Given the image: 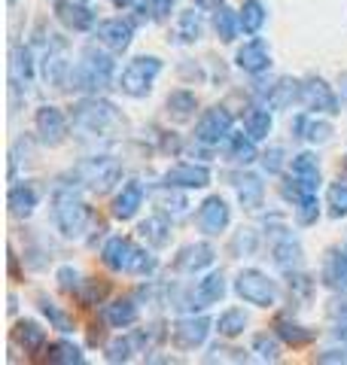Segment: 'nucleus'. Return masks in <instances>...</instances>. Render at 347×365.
Here are the masks:
<instances>
[{"mask_svg": "<svg viewBox=\"0 0 347 365\" xmlns=\"http://www.w3.org/2000/svg\"><path fill=\"white\" fill-rule=\"evenodd\" d=\"M9 277L19 280V256H16L13 247H9Z\"/></svg>", "mask_w": 347, "mask_h": 365, "instance_id": "052dcab7", "label": "nucleus"}, {"mask_svg": "<svg viewBox=\"0 0 347 365\" xmlns=\"http://www.w3.org/2000/svg\"><path fill=\"white\" fill-rule=\"evenodd\" d=\"M43 359L52 362V365H83L86 362V353H83V347H79L76 341L58 338V341H49V344H46Z\"/></svg>", "mask_w": 347, "mask_h": 365, "instance_id": "72a5a7b5", "label": "nucleus"}, {"mask_svg": "<svg viewBox=\"0 0 347 365\" xmlns=\"http://www.w3.org/2000/svg\"><path fill=\"white\" fill-rule=\"evenodd\" d=\"M213 34L219 43H235V37L241 34V21H238V13L228 6H219L213 13Z\"/></svg>", "mask_w": 347, "mask_h": 365, "instance_id": "c03bdc74", "label": "nucleus"}, {"mask_svg": "<svg viewBox=\"0 0 347 365\" xmlns=\"http://www.w3.org/2000/svg\"><path fill=\"white\" fill-rule=\"evenodd\" d=\"M281 350H283V341L274 332H259L250 341V353H256V359L262 362H277L281 359Z\"/></svg>", "mask_w": 347, "mask_h": 365, "instance_id": "a18cd8bd", "label": "nucleus"}, {"mask_svg": "<svg viewBox=\"0 0 347 365\" xmlns=\"http://www.w3.org/2000/svg\"><path fill=\"white\" fill-rule=\"evenodd\" d=\"M137 235L146 241V247H153V250H165L171 244V220L165 213H153V216H146V220L137 225Z\"/></svg>", "mask_w": 347, "mask_h": 365, "instance_id": "2f4dec72", "label": "nucleus"}, {"mask_svg": "<svg viewBox=\"0 0 347 365\" xmlns=\"http://www.w3.org/2000/svg\"><path fill=\"white\" fill-rule=\"evenodd\" d=\"M195 292V311H204V307H213L226 299L228 292V283H226V274L223 271H207L204 277L192 287Z\"/></svg>", "mask_w": 347, "mask_h": 365, "instance_id": "c85d7f7f", "label": "nucleus"}, {"mask_svg": "<svg viewBox=\"0 0 347 365\" xmlns=\"http://www.w3.org/2000/svg\"><path fill=\"white\" fill-rule=\"evenodd\" d=\"M13 341L25 356H43L46 344H49V341H46V329L37 323V319H19L16 329H13Z\"/></svg>", "mask_w": 347, "mask_h": 365, "instance_id": "c756f323", "label": "nucleus"}, {"mask_svg": "<svg viewBox=\"0 0 347 365\" xmlns=\"http://www.w3.org/2000/svg\"><path fill=\"white\" fill-rule=\"evenodd\" d=\"M6 207H9V216L13 220H31L34 210L40 207V192L34 182L21 180V182H13L6 192Z\"/></svg>", "mask_w": 347, "mask_h": 365, "instance_id": "a878e982", "label": "nucleus"}, {"mask_svg": "<svg viewBox=\"0 0 347 365\" xmlns=\"http://www.w3.org/2000/svg\"><path fill=\"white\" fill-rule=\"evenodd\" d=\"M344 174H347V155H344Z\"/></svg>", "mask_w": 347, "mask_h": 365, "instance_id": "0e129e2a", "label": "nucleus"}, {"mask_svg": "<svg viewBox=\"0 0 347 365\" xmlns=\"http://www.w3.org/2000/svg\"><path fill=\"white\" fill-rule=\"evenodd\" d=\"M289 131H293L296 140H305L311 146H320L332 140V122L323 119L320 113H298V116L293 119V125H289Z\"/></svg>", "mask_w": 347, "mask_h": 365, "instance_id": "5701e85b", "label": "nucleus"}, {"mask_svg": "<svg viewBox=\"0 0 347 365\" xmlns=\"http://www.w3.org/2000/svg\"><path fill=\"white\" fill-rule=\"evenodd\" d=\"M338 86H341V101H344V104H347V73L338 79Z\"/></svg>", "mask_w": 347, "mask_h": 365, "instance_id": "e2e57ef3", "label": "nucleus"}, {"mask_svg": "<svg viewBox=\"0 0 347 365\" xmlns=\"http://www.w3.org/2000/svg\"><path fill=\"white\" fill-rule=\"evenodd\" d=\"M134 256H137V244L131 241L129 235H110L107 241H104V247H101L104 268L113 271V274H131Z\"/></svg>", "mask_w": 347, "mask_h": 365, "instance_id": "2eb2a0df", "label": "nucleus"}, {"mask_svg": "<svg viewBox=\"0 0 347 365\" xmlns=\"http://www.w3.org/2000/svg\"><path fill=\"white\" fill-rule=\"evenodd\" d=\"M314 359H317V362H347V344H344V347H329V350H320Z\"/></svg>", "mask_w": 347, "mask_h": 365, "instance_id": "13d9d810", "label": "nucleus"}, {"mask_svg": "<svg viewBox=\"0 0 347 365\" xmlns=\"http://www.w3.org/2000/svg\"><path fill=\"white\" fill-rule=\"evenodd\" d=\"M259 244H262V237H259L256 228H253V225H241L238 232L228 237V253L235 259H250V256L259 253Z\"/></svg>", "mask_w": 347, "mask_h": 365, "instance_id": "a19ab883", "label": "nucleus"}, {"mask_svg": "<svg viewBox=\"0 0 347 365\" xmlns=\"http://www.w3.org/2000/svg\"><path fill=\"white\" fill-rule=\"evenodd\" d=\"M344 250H347V247H344Z\"/></svg>", "mask_w": 347, "mask_h": 365, "instance_id": "774afa93", "label": "nucleus"}, {"mask_svg": "<svg viewBox=\"0 0 347 365\" xmlns=\"http://www.w3.org/2000/svg\"><path fill=\"white\" fill-rule=\"evenodd\" d=\"M211 168L198 165V162H177L171 165L165 174H161V186H171V189H180V192H189V189H207L211 186Z\"/></svg>", "mask_w": 347, "mask_h": 365, "instance_id": "ddd939ff", "label": "nucleus"}, {"mask_svg": "<svg viewBox=\"0 0 347 365\" xmlns=\"http://www.w3.org/2000/svg\"><path fill=\"white\" fill-rule=\"evenodd\" d=\"M131 338H134V344H137V350H141V353H153L159 344L171 341V326H165V323H146L141 329H134Z\"/></svg>", "mask_w": 347, "mask_h": 365, "instance_id": "79ce46f5", "label": "nucleus"}, {"mask_svg": "<svg viewBox=\"0 0 347 365\" xmlns=\"http://www.w3.org/2000/svg\"><path fill=\"white\" fill-rule=\"evenodd\" d=\"M274 128V110L268 104H253L244 113V131L253 137V140H268V134Z\"/></svg>", "mask_w": 347, "mask_h": 365, "instance_id": "c9c22d12", "label": "nucleus"}, {"mask_svg": "<svg viewBox=\"0 0 347 365\" xmlns=\"http://www.w3.org/2000/svg\"><path fill=\"white\" fill-rule=\"evenodd\" d=\"M195 225L204 237H219L231 225V207L223 195H207L195 210Z\"/></svg>", "mask_w": 347, "mask_h": 365, "instance_id": "f8f14e48", "label": "nucleus"}, {"mask_svg": "<svg viewBox=\"0 0 347 365\" xmlns=\"http://www.w3.org/2000/svg\"><path fill=\"white\" fill-rule=\"evenodd\" d=\"M95 40L104 49H110L113 55L129 52L131 40H134V21L131 19H104L95 28Z\"/></svg>", "mask_w": 347, "mask_h": 365, "instance_id": "f3484780", "label": "nucleus"}, {"mask_svg": "<svg viewBox=\"0 0 347 365\" xmlns=\"http://www.w3.org/2000/svg\"><path fill=\"white\" fill-rule=\"evenodd\" d=\"M238 21H241V34L256 37V34L265 28V21H268V9H265L262 0H244L238 9Z\"/></svg>", "mask_w": 347, "mask_h": 365, "instance_id": "58836bf2", "label": "nucleus"}, {"mask_svg": "<svg viewBox=\"0 0 347 365\" xmlns=\"http://www.w3.org/2000/svg\"><path fill=\"white\" fill-rule=\"evenodd\" d=\"M34 131L43 146H61L71 134V113H64L55 104H43L34 113Z\"/></svg>", "mask_w": 347, "mask_h": 365, "instance_id": "9d476101", "label": "nucleus"}, {"mask_svg": "<svg viewBox=\"0 0 347 365\" xmlns=\"http://www.w3.org/2000/svg\"><path fill=\"white\" fill-rule=\"evenodd\" d=\"M235 67H238V71H244L247 76H262L271 67V49H268V43H265L259 34H256V37H250L244 46H238Z\"/></svg>", "mask_w": 347, "mask_h": 365, "instance_id": "aec40b11", "label": "nucleus"}, {"mask_svg": "<svg viewBox=\"0 0 347 365\" xmlns=\"http://www.w3.org/2000/svg\"><path fill=\"white\" fill-rule=\"evenodd\" d=\"M329 319H332V332L344 338L347 335V299H335L329 304Z\"/></svg>", "mask_w": 347, "mask_h": 365, "instance_id": "5fc2aeb1", "label": "nucleus"}, {"mask_svg": "<svg viewBox=\"0 0 347 365\" xmlns=\"http://www.w3.org/2000/svg\"><path fill=\"white\" fill-rule=\"evenodd\" d=\"M320 287L335 295H347V250H326L320 265Z\"/></svg>", "mask_w": 347, "mask_h": 365, "instance_id": "4be33fe9", "label": "nucleus"}, {"mask_svg": "<svg viewBox=\"0 0 347 365\" xmlns=\"http://www.w3.org/2000/svg\"><path fill=\"white\" fill-rule=\"evenodd\" d=\"M52 13L58 19V25L71 34H95L98 28V13L86 0H55Z\"/></svg>", "mask_w": 347, "mask_h": 365, "instance_id": "9b49d317", "label": "nucleus"}, {"mask_svg": "<svg viewBox=\"0 0 347 365\" xmlns=\"http://www.w3.org/2000/svg\"><path fill=\"white\" fill-rule=\"evenodd\" d=\"M74 299L79 307H98L110 299V283L107 280H95V277H83L79 289L74 292Z\"/></svg>", "mask_w": 347, "mask_h": 365, "instance_id": "37998d69", "label": "nucleus"}, {"mask_svg": "<svg viewBox=\"0 0 347 365\" xmlns=\"http://www.w3.org/2000/svg\"><path fill=\"white\" fill-rule=\"evenodd\" d=\"M195 6H198L201 13H216L219 6H226V0H195Z\"/></svg>", "mask_w": 347, "mask_h": 365, "instance_id": "bf43d9fd", "label": "nucleus"}, {"mask_svg": "<svg viewBox=\"0 0 347 365\" xmlns=\"http://www.w3.org/2000/svg\"><path fill=\"white\" fill-rule=\"evenodd\" d=\"M286 289H289V302L298 304V307H305L311 299H314V292H317V280L311 277L308 271H289L286 274Z\"/></svg>", "mask_w": 347, "mask_h": 365, "instance_id": "ea45409f", "label": "nucleus"}, {"mask_svg": "<svg viewBox=\"0 0 347 365\" xmlns=\"http://www.w3.org/2000/svg\"><path fill=\"white\" fill-rule=\"evenodd\" d=\"M235 182V195H238V204L244 207L247 213H259L265 207V182L259 174H247V170H241V174L231 177Z\"/></svg>", "mask_w": 347, "mask_h": 365, "instance_id": "bb28decb", "label": "nucleus"}, {"mask_svg": "<svg viewBox=\"0 0 347 365\" xmlns=\"http://www.w3.org/2000/svg\"><path fill=\"white\" fill-rule=\"evenodd\" d=\"M259 165L265 170V177H283V170L289 168V158L283 146H268L265 153H259Z\"/></svg>", "mask_w": 347, "mask_h": 365, "instance_id": "09e8293b", "label": "nucleus"}, {"mask_svg": "<svg viewBox=\"0 0 347 365\" xmlns=\"http://www.w3.org/2000/svg\"><path fill=\"white\" fill-rule=\"evenodd\" d=\"M320 198L317 195H305L298 204H293V220L296 225H302V228H311V225H317L320 220Z\"/></svg>", "mask_w": 347, "mask_h": 365, "instance_id": "8fccbe9b", "label": "nucleus"}, {"mask_svg": "<svg viewBox=\"0 0 347 365\" xmlns=\"http://www.w3.org/2000/svg\"><path fill=\"white\" fill-rule=\"evenodd\" d=\"M134 353H141V350H137V344H134L131 335H116L113 341H107V344H104V359L113 362V365L131 362Z\"/></svg>", "mask_w": 347, "mask_h": 365, "instance_id": "49530a36", "label": "nucleus"}, {"mask_svg": "<svg viewBox=\"0 0 347 365\" xmlns=\"http://www.w3.org/2000/svg\"><path fill=\"white\" fill-rule=\"evenodd\" d=\"M341 341H344V344H347V335H344V338H341Z\"/></svg>", "mask_w": 347, "mask_h": 365, "instance_id": "69168bd1", "label": "nucleus"}, {"mask_svg": "<svg viewBox=\"0 0 347 365\" xmlns=\"http://www.w3.org/2000/svg\"><path fill=\"white\" fill-rule=\"evenodd\" d=\"M235 131V116H231V110L223 107V104H213L201 110L198 122H195V143L198 146H207V150H216V146L226 143V137Z\"/></svg>", "mask_w": 347, "mask_h": 365, "instance_id": "0eeeda50", "label": "nucleus"}, {"mask_svg": "<svg viewBox=\"0 0 347 365\" xmlns=\"http://www.w3.org/2000/svg\"><path fill=\"white\" fill-rule=\"evenodd\" d=\"M289 174L298 182L302 195H317L320 186H323V170H320V158L317 153L311 150H302L289 158Z\"/></svg>", "mask_w": 347, "mask_h": 365, "instance_id": "a211bd4d", "label": "nucleus"}, {"mask_svg": "<svg viewBox=\"0 0 347 365\" xmlns=\"http://www.w3.org/2000/svg\"><path fill=\"white\" fill-rule=\"evenodd\" d=\"M211 332H213V319L204 317V314L189 311L186 317H180V319H174L171 323V344L177 350H183V353L198 350V347L207 344Z\"/></svg>", "mask_w": 347, "mask_h": 365, "instance_id": "6e6552de", "label": "nucleus"}, {"mask_svg": "<svg viewBox=\"0 0 347 365\" xmlns=\"http://www.w3.org/2000/svg\"><path fill=\"white\" fill-rule=\"evenodd\" d=\"M180 189H171V186H161V195L156 198V204H159V213H174V216H180V213H186V207H189V201H186V195H177Z\"/></svg>", "mask_w": 347, "mask_h": 365, "instance_id": "3c124183", "label": "nucleus"}, {"mask_svg": "<svg viewBox=\"0 0 347 365\" xmlns=\"http://www.w3.org/2000/svg\"><path fill=\"white\" fill-rule=\"evenodd\" d=\"M213 262H216L213 244H207V241H192V244H186V247L177 250V256H174L171 268H174V274H189V277H195V274H201V271L211 268Z\"/></svg>", "mask_w": 347, "mask_h": 365, "instance_id": "4468645a", "label": "nucleus"}, {"mask_svg": "<svg viewBox=\"0 0 347 365\" xmlns=\"http://www.w3.org/2000/svg\"><path fill=\"white\" fill-rule=\"evenodd\" d=\"M71 128L76 134L98 140V137H110L116 131L125 128V116L113 101L101 98V95H83L71 107Z\"/></svg>", "mask_w": 347, "mask_h": 365, "instance_id": "7ed1b4c3", "label": "nucleus"}, {"mask_svg": "<svg viewBox=\"0 0 347 365\" xmlns=\"http://www.w3.org/2000/svg\"><path fill=\"white\" fill-rule=\"evenodd\" d=\"M271 262L277 268H281L283 274L289 271H298L305 265V250H302V241L286 232V228H277L274 237H271Z\"/></svg>", "mask_w": 347, "mask_h": 365, "instance_id": "dca6fc26", "label": "nucleus"}, {"mask_svg": "<svg viewBox=\"0 0 347 365\" xmlns=\"http://www.w3.org/2000/svg\"><path fill=\"white\" fill-rule=\"evenodd\" d=\"M79 192L83 189L71 186V182H58L52 192V225L67 241H83L89 228L95 225V213Z\"/></svg>", "mask_w": 347, "mask_h": 365, "instance_id": "f257e3e1", "label": "nucleus"}, {"mask_svg": "<svg viewBox=\"0 0 347 365\" xmlns=\"http://www.w3.org/2000/svg\"><path fill=\"white\" fill-rule=\"evenodd\" d=\"M204 37V19H201V9L192 6V9H183L177 16V31H174V40L183 43V46H195Z\"/></svg>", "mask_w": 347, "mask_h": 365, "instance_id": "e433bc0d", "label": "nucleus"}, {"mask_svg": "<svg viewBox=\"0 0 347 365\" xmlns=\"http://www.w3.org/2000/svg\"><path fill=\"white\" fill-rule=\"evenodd\" d=\"M37 311H40L46 319H49V326H52V329H58V332H61V335H71L74 329H76V323H74V314H67L64 307L58 304L55 299H49V295H46V292H40V295H37Z\"/></svg>", "mask_w": 347, "mask_h": 365, "instance_id": "4c0bfd02", "label": "nucleus"}, {"mask_svg": "<svg viewBox=\"0 0 347 365\" xmlns=\"http://www.w3.org/2000/svg\"><path fill=\"white\" fill-rule=\"evenodd\" d=\"M141 319V302L134 295H119L104 304V323L110 329H131Z\"/></svg>", "mask_w": 347, "mask_h": 365, "instance_id": "cd10ccee", "label": "nucleus"}, {"mask_svg": "<svg viewBox=\"0 0 347 365\" xmlns=\"http://www.w3.org/2000/svg\"><path fill=\"white\" fill-rule=\"evenodd\" d=\"M9 4H16V0H9Z\"/></svg>", "mask_w": 347, "mask_h": 365, "instance_id": "338daca9", "label": "nucleus"}, {"mask_svg": "<svg viewBox=\"0 0 347 365\" xmlns=\"http://www.w3.org/2000/svg\"><path fill=\"white\" fill-rule=\"evenodd\" d=\"M231 289L244 304L262 307V311H271V307L281 304V287L262 268H241L231 280Z\"/></svg>", "mask_w": 347, "mask_h": 365, "instance_id": "39448f33", "label": "nucleus"}, {"mask_svg": "<svg viewBox=\"0 0 347 365\" xmlns=\"http://www.w3.org/2000/svg\"><path fill=\"white\" fill-rule=\"evenodd\" d=\"M250 356L244 350H238V347H219L213 344L211 350H207V362H247Z\"/></svg>", "mask_w": 347, "mask_h": 365, "instance_id": "6e6d98bb", "label": "nucleus"}, {"mask_svg": "<svg viewBox=\"0 0 347 365\" xmlns=\"http://www.w3.org/2000/svg\"><path fill=\"white\" fill-rule=\"evenodd\" d=\"M34 79H37V58H34V49L28 43H13V52H9V83L16 88H28Z\"/></svg>", "mask_w": 347, "mask_h": 365, "instance_id": "b1692460", "label": "nucleus"}, {"mask_svg": "<svg viewBox=\"0 0 347 365\" xmlns=\"http://www.w3.org/2000/svg\"><path fill=\"white\" fill-rule=\"evenodd\" d=\"M119 71H116L113 52L98 49V46H86L79 52V61L71 64V76H67V88L76 95H101L104 88L116 86Z\"/></svg>", "mask_w": 347, "mask_h": 365, "instance_id": "f03ea898", "label": "nucleus"}, {"mask_svg": "<svg viewBox=\"0 0 347 365\" xmlns=\"http://www.w3.org/2000/svg\"><path fill=\"white\" fill-rule=\"evenodd\" d=\"M67 180H74L71 186L91 192V195H107L116 182L122 180V165L113 155H91V158H83L67 174Z\"/></svg>", "mask_w": 347, "mask_h": 365, "instance_id": "20e7f679", "label": "nucleus"}, {"mask_svg": "<svg viewBox=\"0 0 347 365\" xmlns=\"http://www.w3.org/2000/svg\"><path fill=\"white\" fill-rule=\"evenodd\" d=\"M256 98L271 110H289L293 104H302V79L277 76L268 88H256Z\"/></svg>", "mask_w": 347, "mask_h": 365, "instance_id": "6ab92c4d", "label": "nucleus"}, {"mask_svg": "<svg viewBox=\"0 0 347 365\" xmlns=\"http://www.w3.org/2000/svg\"><path fill=\"white\" fill-rule=\"evenodd\" d=\"M223 153L228 162H235L241 168H247L253 162H259V150H256V140L247 134V131H231L223 143Z\"/></svg>", "mask_w": 347, "mask_h": 365, "instance_id": "7c9ffc66", "label": "nucleus"}, {"mask_svg": "<svg viewBox=\"0 0 347 365\" xmlns=\"http://www.w3.org/2000/svg\"><path fill=\"white\" fill-rule=\"evenodd\" d=\"M161 268L159 256L153 253V247H137V256H134V265H131V277H153V274Z\"/></svg>", "mask_w": 347, "mask_h": 365, "instance_id": "603ef678", "label": "nucleus"}, {"mask_svg": "<svg viewBox=\"0 0 347 365\" xmlns=\"http://www.w3.org/2000/svg\"><path fill=\"white\" fill-rule=\"evenodd\" d=\"M165 110L174 122H189L195 116V110H198V95L192 88H174L165 98Z\"/></svg>", "mask_w": 347, "mask_h": 365, "instance_id": "f704fd0d", "label": "nucleus"}, {"mask_svg": "<svg viewBox=\"0 0 347 365\" xmlns=\"http://www.w3.org/2000/svg\"><path fill=\"white\" fill-rule=\"evenodd\" d=\"M146 6L153 13V21H165L174 13V0H146Z\"/></svg>", "mask_w": 347, "mask_h": 365, "instance_id": "4d7b16f0", "label": "nucleus"}, {"mask_svg": "<svg viewBox=\"0 0 347 365\" xmlns=\"http://www.w3.org/2000/svg\"><path fill=\"white\" fill-rule=\"evenodd\" d=\"M55 280H58V287H61V292L74 295L79 289V283H83V274H79L76 265H61L55 271Z\"/></svg>", "mask_w": 347, "mask_h": 365, "instance_id": "864d4df0", "label": "nucleus"}, {"mask_svg": "<svg viewBox=\"0 0 347 365\" xmlns=\"http://www.w3.org/2000/svg\"><path fill=\"white\" fill-rule=\"evenodd\" d=\"M271 332L283 341L286 347H308V344H314L317 341V329H311L305 323H298L296 317H289V314H277L271 319Z\"/></svg>", "mask_w": 347, "mask_h": 365, "instance_id": "393cba45", "label": "nucleus"}, {"mask_svg": "<svg viewBox=\"0 0 347 365\" xmlns=\"http://www.w3.org/2000/svg\"><path fill=\"white\" fill-rule=\"evenodd\" d=\"M326 213L332 220H347V180H335L326 189Z\"/></svg>", "mask_w": 347, "mask_h": 365, "instance_id": "de8ad7c7", "label": "nucleus"}, {"mask_svg": "<svg viewBox=\"0 0 347 365\" xmlns=\"http://www.w3.org/2000/svg\"><path fill=\"white\" fill-rule=\"evenodd\" d=\"M110 4H113L116 9H131L134 4H141V0H110Z\"/></svg>", "mask_w": 347, "mask_h": 365, "instance_id": "680f3d73", "label": "nucleus"}, {"mask_svg": "<svg viewBox=\"0 0 347 365\" xmlns=\"http://www.w3.org/2000/svg\"><path fill=\"white\" fill-rule=\"evenodd\" d=\"M144 201H146V189H144V182H141V180H129V182H122V189L116 192L113 201H110V213H113V220H119V222L134 220V216L141 213Z\"/></svg>", "mask_w": 347, "mask_h": 365, "instance_id": "412c9836", "label": "nucleus"}, {"mask_svg": "<svg viewBox=\"0 0 347 365\" xmlns=\"http://www.w3.org/2000/svg\"><path fill=\"white\" fill-rule=\"evenodd\" d=\"M302 107L311 113H320V116H338L344 101L335 91V86H329L323 76L311 73L302 79Z\"/></svg>", "mask_w": 347, "mask_h": 365, "instance_id": "1a4fd4ad", "label": "nucleus"}, {"mask_svg": "<svg viewBox=\"0 0 347 365\" xmlns=\"http://www.w3.org/2000/svg\"><path fill=\"white\" fill-rule=\"evenodd\" d=\"M161 71H165V61H161L159 55H137V58H131L119 71L116 88H119L122 95L141 101V98H146L149 91H153V86H156V79L161 76Z\"/></svg>", "mask_w": 347, "mask_h": 365, "instance_id": "423d86ee", "label": "nucleus"}, {"mask_svg": "<svg viewBox=\"0 0 347 365\" xmlns=\"http://www.w3.org/2000/svg\"><path fill=\"white\" fill-rule=\"evenodd\" d=\"M247 326H250V317H247L244 307H226V311L213 319V332L226 341L241 338L247 332Z\"/></svg>", "mask_w": 347, "mask_h": 365, "instance_id": "473e14b6", "label": "nucleus"}]
</instances>
